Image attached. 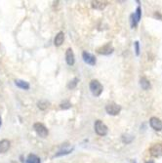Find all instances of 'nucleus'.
Here are the masks:
<instances>
[{"label": "nucleus", "mask_w": 162, "mask_h": 163, "mask_svg": "<svg viewBox=\"0 0 162 163\" xmlns=\"http://www.w3.org/2000/svg\"><path fill=\"white\" fill-rule=\"evenodd\" d=\"M146 163H154V161L153 160H149V161H146Z\"/></svg>", "instance_id": "nucleus-24"}, {"label": "nucleus", "mask_w": 162, "mask_h": 163, "mask_svg": "<svg viewBox=\"0 0 162 163\" xmlns=\"http://www.w3.org/2000/svg\"><path fill=\"white\" fill-rule=\"evenodd\" d=\"M133 140H134V136H132V135H129V134L122 135V142L124 144H130Z\"/></svg>", "instance_id": "nucleus-18"}, {"label": "nucleus", "mask_w": 162, "mask_h": 163, "mask_svg": "<svg viewBox=\"0 0 162 163\" xmlns=\"http://www.w3.org/2000/svg\"><path fill=\"white\" fill-rule=\"evenodd\" d=\"M154 17H155V18H159L160 20H162V16L160 15V14H159L158 12H156V13L154 14Z\"/></svg>", "instance_id": "nucleus-23"}, {"label": "nucleus", "mask_w": 162, "mask_h": 163, "mask_svg": "<svg viewBox=\"0 0 162 163\" xmlns=\"http://www.w3.org/2000/svg\"><path fill=\"white\" fill-rule=\"evenodd\" d=\"M95 131L99 136H105L108 134V126L101 120H97L94 125Z\"/></svg>", "instance_id": "nucleus-2"}, {"label": "nucleus", "mask_w": 162, "mask_h": 163, "mask_svg": "<svg viewBox=\"0 0 162 163\" xmlns=\"http://www.w3.org/2000/svg\"><path fill=\"white\" fill-rule=\"evenodd\" d=\"M150 152L152 156L159 157L162 155V145L161 144H155L150 148Z\"/></svg>", "instance_id": "nucleus-8"}, {"label": "nucleus", "mask_w": 162, "mask_h": 163, "mask_svg": "<svg viewBox=\"0 0 162 163\" xmlns=\"http://www.w3.org/2000/svg\"><path fill=\"white\" fill-rule=\"evenodd\" d=\"M48 106H49V102L46 101V100H41V101H39L38 103H37L38 109H41V110H45L46 109L48 108Z\"/></svg>", "instance_id": "nucleus-17"}, {"label": "nucleus", "mask_w": 162, "mask_h": 163, "mask_svg": "<svg viewBox=\"0 0 162 163\" xmlns=\"http://www.w3.org/2000/svg\"><path fill=\"white\" fill-rule=\"evenodd\" d=\"M141 17H142V8L140 6H138L137 9H136V12L132 14L130 19H131V26L133 27H136L138 23L140 22L141 20Z\"/></svg>", "instance_id": "nucleus-5"}, {"label": "nucleus", "mask_w": 162, "mask_h": 163, "mask_svg": "<svg viewBox=\"0 0 162 163\" xmlns=\"http://www.w3.org/2000/svg\"><path fill=\"white\" fill-rule=\"evenodd\" d=\"M10 148V142L8 140L0 141V153H5Z\"/></svg>", "instance_id": "nucleus-11"}, {"label": "nucleus", "mask_w": 162, "mask_h": 163, "mask_svg": "<svg viewBox=\"0 0 162 163\" xmlns=\"http://www.w3.org/2000/svg\"><path fill=\"white\" fill-rule=\"evenodd\" d=\"M114 51V48L113 46L112 45V43H108L104 45L103 47H101L98 49V53L101 54V55H105V56H108V55H110L112 54Z\"/></svg>", "instance_id": "nucleus-7"}, {"label": "nucleus", "mask_w": 162, "mask_h": 163, "mask_svg": "<svg viewBox=\"0 0 162 163\" xmlns=\"http://www.w3.org/2000/svg\"><path fill=\"white\" fill-rule=\"evenodd\" d=\"M134 45H135L136 55L139 56V55H140V43H139V41H135V43H134Z\"/></svg>", "instance_id": "nucleus-22"}, {"label": "nucleus", "mask_w": 162, "mask_h": 163, "mask_svg": "<svg viewBox=\"0 0 162 163\" xmlns=\"http://www.w3.org/2000/svg\"><path fill=\"white\" fill-rule=\"evenodd\" d=\"M150 124L151 128L155 131H161L162 130V121L157 117H151L150 119Z\"/></svg>", "instance_id": "nucleus-9"}, {"label": "nucleus", "mask_w": 162, "mask_h": 163, "mask_svg": "<svg viewBox=\"0 0 162 163\" xmlns=\"http://www.w3.org/2000/svg\"><path fill=\"white\" fill-rule=\"evenodd\" d=\"M105 110L109 115H117L121 111V106L115 103H110L105 106Z\"/></svg>", "instance_id": "nucleus-3"}, {"label": "nucleus", "mask_w": 162, "mask_h": 163, "mask_svg": "<svg viewBox=\"0 0 162 163\" xmlns=\"http://www.w3.org/2000/svg\"><path fill=\"white\" fill-rule=\"evenodd\" d=\"M90 90L95 97H99L102 94V92H103L104 87L98 80L94 79V80L90 82Z\"/></svg>", "instance_id": "nucleus-1"}, {"label": "nucleus", "mask_w": 162, "mask_h": 163, "mask_svg": "<svg viewBox=\"0 0 162 163\" xmlns=\"http://www.w3.org/2000/svg\"><path fill=\"white\" fill-rule=\"evenodd\" d=\"M33 129L35 130V132L37 133L38 136H40L41 138H46L49 134L48 129L46 128L42 123H35L33 125Z\"/></svg>", "instance_id": "nucleus-4"}, {"label": "nucleus", "mask_w": 162, "mask_h": 163, "mask_svg": "<svg viewBox=\"0 0 162 163\" xmlns=\"http://www.w3.org/2000/svg\"><path fill=\"white\" fill-rule=\"evenodd\" d=\"M140 85L143 90H149L150 88V82L146 77H142L140 79Z\"/></svg>", "instance_id": "nucleus-15"}, {"label": "nucleus", "mask_w": 162, "mask_h": 163, "mask_svg": "<svg viewBox=\"0 0 162 163\" xmlns=\"http://www.w3.org/2000/svg\"><path fill=\"white\" fill-rule=\"evenodd\" d=\"M73 148H71V150H64V151H59L58 153H56V155L55 156H61V155H66V154H68V153H71L72 151Z\"/></svg>", "instance_id": "nucleus-21"}, {"label": "nucleus", "mask_w": 162, "mask_h": 163, "mask_svg": "<svg viewBox=\"0 0 162 163\" xmlns=\"http://www.w3.org/2000/svg\"><path fill=\"white\" fill-rule=\"evenodd\" d=\"M108 3L106 2H103V1H93L92 2V7L94 9H97V10H104V9L106 7Z\"/></svg>", "instance_id": "nucleus-14"}, {"label": "nucleus", "mask_w": 162, "mask_h": 163, "mask_svg": "<svg viewBox=\"0 0 162 163\" xmlns=\"http://www.w3.org/2000/svg\"><path fill=\"white\" fill-rule=\"evenodd\" d=\"M82 58H83V61H84L87 64H90V66H95L96 64V62H97L96 57L94 55L86 52V51H84V52L82 53Z\"/></svg>", "instance_id": "nucleus-6"}, {"label": "nucleus", "mask_w": 162, "mask_h": 163, "mask_svg": "<svg viewBox=\"0 0 162 163\" xmlns=\"http://www.w3.org/2000/svg\"><path fill=\"white\" fill-rule=\"evenodd\" d=\"M25 163H41V161L40 158L38 156H36L35 154H29L27 156Z\"/></svg>", "instance_id": "nucleus-16"}, {"label": "nucleus", "mask_w": 162, "mask_h": 163, "mask_svg": "<svg viewBox=\"0 0 162 163\" xmlns=\"http://www.w3.org/2000/svg\"><path fill=\"white\" fill-rule=\"evenodd\" d=\"M1 124H2V119H1V116H0V126H1Z\"/></svg>", "instance_id": "nucleus-25"}, {"label": "nucleus", "mask_w": 162, "mask_h": 163, "mask_svg": "<svg viewBox=\"0 0 162 163\" xmlns=\"http://www.w3.org/2000/svg\"><path fill=\"white\" fill-rule=\"evenodd\" d=\"M71 106V104L69 103V101H64L63 103L60 105V108L62 109H67Z\"/></svg>", "instance_id": "nucleus-20"}, {"label": "nucleus", "mask_w": 162, "mask_h": 163, "mask_svg": "<svg viewBox=\"0 0 162 163\" xmlns=\"http://www.w3.org/2000/svg\"><path fill=\"white\" fill-rule=\"evenodd\" d=\"M78 81H79V78H77V77L73 78L72 80H71V81L68 82V84H67V88H68V89H71V90L74 89V88L76 87V85H77Z\"/></svg>", "instance_id": "nucleus-19"}, {"label": "nucleus", "mask_w": 162, "mask_h": 163, "mask_svg": "<svg viewBox=\"0 0 162 163\" xmlns=\"http://www.w3.org/2000/svg\"><path fill=\"white\" fill-rule=\"evenodd\" d=\"M132 163H136V162H135V161H134V162H132Z\"/></svg>", "instance_id": "nucleus-26"}, {"label": "nucleus", "mask_w": 162, "mask_h": 163, "mask_svg": "<svg viewBox=\"0 0 162 163\" xmlns=\"http://www.w3.org/2000/svg\"><path fill=\"white\" fill-rule=\"evenodd\" d=\"M66 61L68 66H73L75 63V57H74V53L71 48H68L66 52Z\"/></svg>", "instance_id": "nucleus-10"}, {"label": "nucleus", "mask_w": 162, "mask_h": 163, "mask_svg": "<svg viewBox=\"0 0 162 163\" xmlns=\"http://www.w3.org/2000/svg\"><path fill=\"white\" fill-rule=\"evenodd\" d=\"M15 84L17 87L21 88V89H24V90H29V83L26 82V81H24V80H20V79H17L15 80Z\"/></svg>", "instance_id": "nucleus-12"}, {"label": "nucleus", "mask_w": 162, "mask_h": 163, "mask_svg": "<svg viewBox=\"0 0 162 163\" xmlns=\"http://www.w3.org/2000/svg\"><path fill=\"white\" fill-rule=\"evenodd\" d=\"M64 33L63 31L59 32V33L56 35V37H55V39H54L55 46H61L63 44V42H64Z\"/></svg>", "instance_id": "nucleus-13"}]
</instances>
